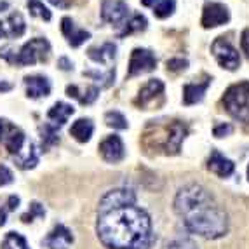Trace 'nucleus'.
Wrapping results in <instances>:
<instances>
[{
	"instance_id": "obj_10",
	"label": "nucleus",
	"mask_w": 249,
	"mask_h": 249,
	"mask_svg": "<svg viewBox=\"0 0 249 249\" xmlns=\"http://www.w3.org/2000/svg\"><path fill=\"white\" fill-rule=\"evenodd\" d=\"M100 154L105 162L108 164H117L125 157V146L121 136L117 134H110L100 143Z\"/></svg>"
},
{
	"instance_id": "obj_21",
	"label": "nucleus",
	"mask_w": 249,
	"mask_h": 249,
	"mask_svg": "<svg viewBox=\"0 0 249 249\" xmlns=\"http://www.w3.org/2000/svg\"><path fill=\"white\" fill-rule=\"evenodd\" d=\"M92 133H94V124L91 122V119H79L70 127V134L79 143H88L91 140Z\"/></svg>"
},
{
	"instance_id": "obj_38",
	"label": "nucleus",
	"mask_w": 249,
	"mask_h": 249,
	"mask_svg": "<svg viewBox=\"0 0 249 249\" xmlns=\"http://www.w3.org/2000/svg\"><path fill=\"white\" fill-rule=\"evenodd\" d=\"M49 2L53 5H56V7H59V9H68L73 0H49Z\"/></svg>"
},
{
	"instance_id": "obj_4",
	"label": "nucleus",
	"mask_w": 249,
	"mask_h": 249,
	"mask_svg": "<svg viewBox=\"0 0 249 249\" xmlns=\"http://www.w3.org/2000/svg\"><path fill=\"white\" fill-rule=\"evenodd\" d=\"M223 107L232 119L249 124V82L230 86L223 94Z\"/></svg>"
},
{
	"instance_id": "obj_25",
	"label": "nucleus",
	"mask_w": 249,
	"mask_h": 249,
	"mask_svg": "<svg viewBox=\"0 0 249 249\" xmlns=\"http://www.w3.org/2000/svg\"><path fill=\"white\" fill-rule=\"evenodd\" d=\"M16 164L21 169H34L38 164V150L35 146V143L30 142L28 148H26L25 155H18L16 157Z\"/></svg>"
},
{
	"instance_id": "obj_41",
	"label": "nucleus",
	"mask_w": 249,
	"mask_h": 249,
	"mask_svg": "<svg viewBox=\"0 0 249 249\" xmlns=\"http://www.w3.org/2000/svg\"><path fill=\"white\" fill-rule=\"evenodd\" d=\"M155 2H157V0H142V4L145 5V7H152V5H155Z\"/></svg>"
},
{
	"instance_id": "obj_36",
	"label": "nucleus",
	"mask_w": 249,
	"mask_h": 249,
	"mask_svg": "<svg viewBox=\"0 0 249 249\" xmlns=\"http://www.w3.org/2000/svg\"><path fill=\"white\" fill-rule=\"evenodd\" d=\"M241 47L242 51L246 53V56L249 58V28H246L242 32V37H241Z\"/></svg>"
},
{
	"instance_id": "obj_11",
	"label": "nucleus",
	"mask_w": 249,
	"mask_h": 249,
	"mask_svg": "<svg viewBox=\"0 0 249 249\" xmlns=\"http://www.w3.org/2000/svg\"><path fill=\"white\" fill-rule=\"evenodd\" d=\"M26 32V21L21 13L9 14L0 21V38H19Z\"/></svg>"
},
{
	"instance_id": "obj_19",
	"label": "nucleus",
	"mask_w": 249,
	"mask_h": 249,
	"mask_svg": "<svg viewBox=\"0 0 249 249\" xmlns=\"http://www.w3.org/2000/svg\"><path fill=\"white\" fill-rule=\"evenodd\" d=\"M75 108L68 103H63V101H58L51 107V110L47 112V119L53 122L56 127H61V125L67 124V121L73 115Z\"/></svg>"
},
{
	"instance_id": "obj_16",
	"label": "nucleus",
	"mask_w": 249,
	"mask_h": 249,
	"mask_svg": "<svg viewBox=\"0 0 249 249\" xmlns=\"http://www.w3.org/2000/svg\"><path fill=\"white\" fill-rule=\"evenodd\" d=\"M61 32L71 47H80L84 42H88L89 38H91V34H89V32L80 30L75 26L71 18H63L61 19Z\"/></svg>"
},
{
	"instance_id": "obj_37",
	"label": "nucleus",
	"mask_w": 249,
	"mask_h": 249,
	"mask_svg": "<svg viewBox=\"0 0 249 249\" xmlns=\"http://www.w3.org/2000/svg\"><path fill=\"white\" fill-rule=\"evenodd\" d=\"M58 67L61 68V70L68 71V70H71V68H73V65H71V61L68 58H59L58 59Z\"/></svg>"
},
{
	"instance_id": "obj_31",
	"label": "nucleus",
	"mask_w": 249,
	"mask_h": 249,
	"mask_svg": "<svg viewBox=\"0 0 249 249\" xmlns=\"http://www.w3.org/2000/svg\"><path fill=\"white\" fill-rule=\"evenodd\" d=\"M84 75L86 77H91V79L94 80H103V88H110L113 84V80H115V70H108L107 73H98V71H84Z\"/></svg>"
},
{
	"instance_id": "obj_39",
	"label": "nucleus",
	"mask_w": 249,
	"mask_h": 249,
	"mask_svg": "<svg viewBox=\"0 0 249 249\" xmlns=\"http://www.w3.org/2000/svg\"><path fill=\"white\" fill-rule=\"evenodd\" d=\"M7 125H9V121L0 119V143H2V138H4L5 131H7Z\"/></svg>"
},
{
	"instance_id": "obj_28",
	"label": "nucleus",
	"mask_w": 249,
	"mask_h": 249,
	"mask_svg": "<svg viewBox=\"0 0 249 249\" xmlns=\"http://www.w3.org/2000/svg\"><path fill=\"white\" fill-rule=\"evenodd\" d=\"M28 9H30V14L32 16H37V18H42L44 21H51V18H53V14H51V11L46 7V5L42 4L40 0H28Z\"/></svg>"
},
{
	"instance_id": "obj_6",
	"label": "nucleus",
	"mask_w": 249,
	"mask_h": 249,
	"mask_svg": "<svg viewBox=\"0 0 249 249\" xmlns=\"http://www.w3.org/2000/svg\"><path fill=\"white\" fill-rule=\"evenodd\" d=\"M129 14H131V9L124 0H103L101 2V19L117 28H122L125 25Z\"/></svg>"
},
{
	"instance_id": "obj_27",
	"label": "nucleus",
	"mask_w": 249,
	"mask_h": 249,
	"mask_svg": "<svg viewBox=\"0 0 249 249\" xmlns=\"http://www.w3.org/2000/svg\"><path fill=\"white\" fill-rule=\"evenodd\" d=\"M105 122H107L108 127L113 129H127V119L122 115L121 112L117 110H112V112H107L105 115Z\"/></svg>"
},
{
	"instance_id": "obj_42",
	"label": "nucleus",
	"mask_w": 249,
	"mask_h": 249,
	"mask_svg": "<svg viewBox=\"0 0 249 249\" xmlns=\"http://www.w3.org/2000/svg\"><path fill=\"white\" fill-rule=\"evenodd\" d=\"M5 9H9V2H5V0H0V13H2V11H5Z\"/></svg>"
},
{
	"instance_id": "obj_29",
	"label": "nucleus",
	"mask_w": 249,
	"mask_h": 249,
	"mask_svg": "<svg viewBox=\"0 0 249 249\" xmlns=\"http://www.w3.org/2000/svg\"><path fill=\"white\" fill-rule=\"evenodd\" d=\"M175 9H176V0H162V2H159L154 7V14L157 18H160V19H164V18H169L171 14L175 13Z\"/></svg>"
},
{
	"instance_id": "obj_8",
	"label": "nucleus",
	"mask_w": 249,
	"mask_h": 249,
	"mask_svg": "<svg viewBox=\"0 0 249 249\" xmlns=\"http://www.w3.org/2000/svg\"><path fill=\"white\" fill-rule=\"evenodd\" d=\"M155 67H157V58L154 56V53L150 49L138 47L131 53V58H129L127 77H136V75L154 71Z\"/></svg>"
},
{
	"instance_id": "obj_24",
	"label": "nucleus",
	"mask_w": 249,
	"mask_h": 249,
	"mask_svg": "<svg viewBox=\"0 0 249 249\" xmlns=\"http://www.w3.org/2000/svg\"><path fill=\"white\" fill-rule=\"evenodd\" d=\"M40 140H42V150L46 152L51 146L59 143V127L54 124H44L40 127Z\"/></svg>"
},
{
	"instance_id": "obj_7",
	"label": "nucleus",
	"mask_w": 249,
	"mask_h": 249,
	"mask_svg": "<svg viewBox=\"0 0 249 249\" xmlns=\"http://www.w3.org/2000/svg\"><path fill=\"white\" fill-rule=\"evenodd\" d=\"M164 131H166V138H164V143H162V146H160V148L164 150V154H167V155L179 154L183 140H185L188 134L187 124H183L181 121H173L171 124L164 125Z\"/></svg>"
},
{
	"instance_id": "obj_22",
	"label": "nucleus",
	"mask_w": 249,
	"mask_h": 249,
	"mask_svg": "<svg viewBox=\"0 0 249 249\" xmlns=\"http://www.w3.org/2000/svg\"><path fill=\"white\" fill-rule=\"evenodd\" d=\"M67 94L70 96V98H75L80 105H92L98 100V96H100V88L89 86V88L86 89V92H80L77 86H68Z\"/></svg>"
},
{
	"instance_id": "obj_3",
	"label": "nucleus",
	"mask_w": 249,
	"mask_h": 249,
	"mask_svg": "<svg viewBox=\"0 0 249 249\" xmlns=\"http://www.w3.org/2000/svg\"><path fill=\"white\" fill-rule=\"evenodd\" d=\"M0 56L5 58L9 63H13L16 67H32L35 63L42 61L46 63L51 56V44L47 42V38H32L30 42H26L25 46L21 47L18 53L14 51H0Z\"/></svg>"
},
{
	"instance_id": "obj_23",
	"label": "nucleus",
	"mask_w": 249,
	"mask_h": 249,
	"mask_svg": "<svg viewBox=\"0 0 249 249\" xmlns=\"http://www.w3.org/2000/svg\"><path fill=\"white\" fill-rule=\"evenodd\" d=\"M146 25H148V21H146V18L143 14H133L125 21V25L119 30V37H125V35L136 34V32H143V30H146Z\"/></svg>"
},
{
	"instance_id": "obj_12",
	"label": "nucleus",
	"mask_w": 249,
	"mask_h": 249,
	"mask_svg": "<svg viewBox=\"0 0 249 249\" xmlns=\"http://www.w3.org/2000/svg\"><path fill=\"white\" fill-rule=\"evenodd\" d=\"M162 96H164V82L159 79H150L142 88L138 98L134 100V105H138L140 108H148L157 98H162Z\"/></svg>"
},
{
	"instance_id": "obj_2",
	"label": "nucleus",
	"mask_w": 249,
	"mask_h": 249,
	"mask_svg": "<svg viewBox=\"0 0 249 249\" xmlns=\"http://www.w3.org/2000/svg\"><path fill=\"white\" fill-rule=\"evenodd\" d=\"M175 211L188 232L204 239H220L229 232L227 213L200 185H187L176 194Z\"/></svg>"
},
{
	"instance_id": "obj_35",
	"label": "nucleus",
	"mask_w": 249,
	"mask_h": 249,
	"mask_svg": "<svg viewBox=\"0 0 249 249\" xmlns=\"http://www.w3.org/2000/svg\"><path fill=\"white\" fill-rule=\"evenodd\" d=\"M233 127L230 124H220V125H216L214 127V136L216 138H223V136H229V134H232Z\"/></svg>"
},
{
	"instance_id": "obj_14",
	"label": "nucleus",
	"mask_w": 249,
	"mask_h": 249,
	"mask_svg": "<svg viewBox=\"0 0 249 249\" xmlns=\"http://www.w3.org/2000/svg\"><path fill=\"white\" fill-rule=\"evenodd\" d=\"M25 86L26 96L32 100L46 98V96L51 94V82L44 75H28V77H25Z\"/></svg>"
},
{
	"instance_id": "obj_32",
	"label": "nucleus",
	"mask_w": 249,
	"mask_h": 249,
	"mask_svg": "<svg viewBox=\"0 0 249 249\" xmlns=\"http://www.w3.org/2000/svg\"><path fill=\"white\" fill-rule=\"evenodd\" d=\"M164 249H197V246L192 241H188V239H181V237H179V239L167 242Z\"/></svg>"
},
{
	"instance_id": "obj_13",
	"label": "nucleus",
	"mask_w": 249,
	"mask_h": 249,
	"mask_svg": "<svg viewBox=\"0 0 249 249\" xmlns=\"http://www.w3.org/2000/svg\"><path fill=\"white\" fill-rule=\"evenodd\" d=\"M42 244L49 249H68L73 244V235L65 225H56L53 229V232L42 241Z\"/></svg>"
},
{
	"instance_id": "obj_5",
	"label": "nucleus",
	"mask_w": 249,
	"mask_h": 249,
	"mask_svg": "<svg viewBox=\"0 0 249 249\" xmlns=\"http://www.w3.org/2000/svg\"><path fill=\"white\" fill-rule=\"evenodd\" d=\"M211 53L216 58V61H218V65H220L221 68H225V70L233 71L241 67V56H239L235 47H233L225 37H218L213 42Z\"/></svg>"
},
{
	"instance_id": "obj_18",
	"label": "nucleus",
	"mask_w": 249,
	"mask_h": 249,
	"mask_svg": "<svg viewBox=\"0 0 249 249\" xmlns=\"http://www.w3.org/2000/svg\"><path fill=\"white\" fill-rule=\"evenodd\" d=\"M209 84H211V79H209V77H206L204 82L187 84V86L183 88V103L185 105L200 103V101L204 100V96H206V91H208Z\"/></svg>"
},
{
	"instance_id": "obj_20",
	"label": "nucleus",
	"mask_w": 249,
	"mask_h": 249,
	"mask_svg": "<svg viewBox=\"0 0 249 249\" xmlns=\"http://www.w3.org/2000/svg\"><path fill=\"white\" fill-rule=\"evenodd\" d=\"M88 56L92 59L94 63H100V65H107L112 59H115L117 56V46L113 42H105L103 46L98 47H91L88 51Z\"/></svg>"
},
{
	"instance_id": "obj_17",
	"label": "nucleus",
	"mask_w": 249,
	"mask_h": 249,
	"mask_svg": "<svg viewBox=\"0 0 249 249\" xmlns=\"http://www.w3.org/2000/svg\"><path fill=\"white\" fill-rule=\"evenodd\" d=\"M208 169L211 171V173H214L216 176H220V178H229V176L233 175L235 166H233V162L225 157L221 152L213 150L208 160Z\"/></svg>"
},
{
	"instance_id": "obj_40",
	"label": "nucleus",
	"mask_w": 249,
	"mask_h": 249,
	"mask_svg": "<svg viewBox=\"0 0 249 249\" xmlns=\"http://www.w3.org/2000/svg\"><path fill=\"white\" fill-rule=\"evenodd\" d=\"M13 89V84L5 82V80H0V92H9Z\"/></svg>"
},
{
	"instance_id": "obj_1",
	"label": "nucleus",
	"mask_w": 249,
	"mask_h": 249,
	"mask_svg": "<svg viewBox=\"0 0 249 249\" xmlns=\"http://www.w3.org/2000/svg\"><path fill=\"white\" fill-rule=\"evenodd\" d=\"M96 232L108 249H150L155 242L148 213L136 202L100 208Z\"/></svg>"
},
{
	"instance_id": "obj_43",
	"label": "nucleus",
	"mask_w": 249,
	"mask_h": 249,
	"mask_svg": "<svg viewBox=\"0 0 249 249\" xmlns=\"http://www.w3.org/2000/svg\"><path fill=\"white\" fill-rule=\"evenodd\" d=\"M248 178H249V166H248Z\"/></svg>"
},
{
	"instance_id": "obj_33",
	"label": "nucleus",
	"mask_w": 249,
	"mask_h": 249,
	"mask_svg": "<svg viewBox=\"0 0 249 249\" xmlns=\"http://www.w3.org/2000/svg\"><path fill=\"white\" fill-rule=\"evenodd\" d=\"M167 70L169 71H183L188 68V61L183 58H173V59H167Z\"/></svg>"
},
{
	"instance_id": "obj_9",
	"label": "nucleus",
	"mask_w": 249,
	"mask_h": 249,
	"mask_svg": "<svg viewBox=\"0 0 249 249\" xmlns=\"http://www.w3.org/2000/svg\"><path fill=\"white\" fill-rule=\"evenodd\" d=\"M230 21V11L227 5L220 4V2H209L204 5L202 11V23L204 28H216Z\"/></svg>"
},
{
	"instance_id": "obj_26",
	"label": "nucleus",
	"mask_w": 249,
	"mask_h": 249,
	"mask_svg": "<svg viewBox=\"0 0 249 249\" xmlns=\"http://www.w3.org/2000/svg\"><path fill=\"white\" fill-rule=\"evenodd\" d=\"M2 249H30L28 242L21 233L18 232H9L2 241Z\"/></svg>"
},
{
	"instance_id": "obj_15",
	"label": "nucleus",
	"mask_w": 249,
	"mask_h": 249,
	"mask_svg": "<svg viewBox=\"0 0 249 249\" xmlns=\"http://www.w3.org/2000/svg\"><path fill=\"white\" fill-rule=\"evenodd\" d=\"M25 142H26L25 133H23L19 127H16L14 124L9 122L7 131H5L0 145H4L5 150H7L11 155H19L21 150H23V146H25Z\"/></svg>"
},
{
	"instance_id": "obj_30",
	"label": "nucleus",
	"mask_w": 249,
	"mask_h": 249,
	"mask_svg": "<svg viewBox=\"0 0 249 249\" xmlns=\"http://www.w3.org/2000/svg\"><path fill=\"white\" fill-rule=\"evenodd\" d=\"M44 216H46V209L42 208L38 202H32L28 213H25V214L21 216V221L23 223H32L35 218H44Z\"/></svg>"
},
{
	"instance_id": "obj_34",
	"label": "nucleus",
	"mask_w": 249,
	"mask_h": 249,
	"mask_svg": "<svg viewBox=\"0 0 249 249\" xmlns=\"http://www.w3.org/2000/svg\"><path fill=\"white\" fill-rule=\"evenodd\" d=\"M14 181L13 171L9 169L7 166H0V187H5L9 183Z\"/></svg>"
}]
</instances>
